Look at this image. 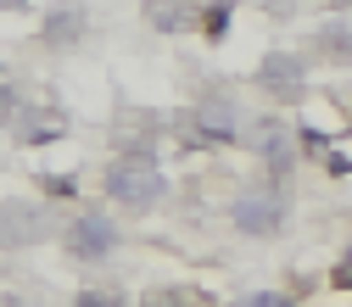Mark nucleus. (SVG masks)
Instances as JSON below:
<instances>
[{"instance_id": "1", "label": "nucleus", "mask_w": 352, "mask_h": 307, "mask_svg": "<svg viewBox=\"0 0 352 307\" xmlns=\"http://www.w3.org/2000/svg\"><path fill=\"white\" fill-rule=\"evenodd\" d=\"M107 196L123 201V207H135V212H146V207H157V201L168 196V173H162L157 157H146V151L118 157V162L107 168Z\"/></svg>"}, {"instance_id": "2", "label": "nucleus", "mask_w": 352, "mask_h": 307, "mask_svg": "<svg viewBox=\"0 0 352 307\" xmlns=\"http://www.w3.org/2000/svg\"><path fill=\"white\" fill-rule=\"evenodd\" d=\"M230 218H235V229H246V235H274L285 224V201H280V190H246L230 207Z\"/></svg>"}, {"instance_id": "3", "label": "nucleus", "mask_w": 352, "mask_h": 307, "mask_svg": "<svg viewBox=\"0 0 352 307\" xmlns=\"http://www.w3.org/2000/svg\"><path fill=\"white\" fill-rule=\"evenodd\" d=\"M112 246H118L112 218H101V212L73 218V229H67V251H73L78 262H101V257H112Z\"/></svg>"}, {"instance_id": "4", "label": "nucleus", "mask_w": 352, "mask_h": 307, "mask_svg": "<svg viewBox=\"0 0 352 307\" xmlns=\"http://www.w3.org/2000/svg\"><path fill=\"white\" fill-rule=\"evenodd\" d=\"M39 235H45L39 201H0V246H34Z\"/></svg>"}, {"instance_id": "5", "label": "nucleus", "mask_w": 352, "mask_h": 307, "mask_svg": "<svg viewBox=\"0 0 352 307\" xmlns=\"http://www.w3.org/2000/svg\"><path fill=\"white\" fill-rule=\"evenodd\" d=\"M196 128H201L207 140H235V106H224V101L196 106Z\"/></svg>"}, {"instance_id": "6", "label": "nucleus", "mask_w": 352, "mask_h": 307, "mask_svg": "<svg viewBox=\"0 0 352 307\" xmlns=\"http://www.w3.org/2000/svg\"><path fill=\"white\" fill-rule=\"evenodd\" d=\"M263 84L280 90V95H296V90H302V67H296L291 56H274V62H263Z\"/></svg>"}, {"instance_id": "7", "label": "nucleus", "mask_w": 352, "mask_h": 307, "mask_svg": "<svg viewBox=\"0 0 352 307\" xmlns=\"http://www.w3.org/2000/svg\"><path fill=\"white\" fill-rule=\"evenodd\" d=\"M146 12L157 17V28H185V12L173 6V0H146Z\"/></svg>"}, {"instance_id": "8", "label": "nucleus", "mask_w": 352, "mask_h": 307, "mask_svg": "<svg viewBox=\"0 0 352 307\" xmlns=\"http://www.w3.org/2000/svg\"><path fill=\"white\" fill-rule=\"evenodd\" d=\"M263 151H269V162H274V168H285V162H291V146H285L280 128H269V135H263Z\"/></svg>"}, {"instance_id": "9", "label": "nucleus", "mask_w": 352, "mask_h": 307, "mask_svg": "<svg viewBox=\"0 0 352 307\" xmlns=\"http://www.w3.org/2000/svg\"><path fill=\"white\" fill-rule=\"evenodd\" d=\"M51 39H73L78 34V12H56V28H45Z\"/></svg>"}, {"instance_id": "10", "label": "nucleus", "mask_w": 352, "mask_h": 307, "mask_svg": "<svg viewBox=\"0 0 352 307\" xmlns=\"http://www.w3.org/2000/svg\"><path fill=\"white\" fill-rule=\"evenodd\" d=\"M78 307H123V296H112V291H84Z\"/></svg>"}, {"instance_id": "11", "label": "nucleus", "mask_w": 352, "mask_h": 307, "mask_svg": "<svg viewBox=\"0 0 352 307\" xmlns=\"http://www.w3.org/2000/svg\"><path fill=\"white\" fill-rule=\"evenodd\" d=\"M336 285H341V291H352V246H346V251H341V262H336Z\"/></svg>"}, {"instance_id": "12", "label": "nucleus", "mask_w": 352, "mask_h": 307, "mask_svg": "<svg viewBox=\"0 0 352 307\" xmlns=\"http://www.w3.org/2000/svg\"><path fill=\"white\" fill-rule=\"evenodd\" d=\"M241 307H291V302H285V296H274V291H257V296H246Z\"/></svg>"}, {"instance_id": "13", "label": "nucleus", "mask_w": 352, "mask_h": 307, "mask_svg": "<svg viewBox=\"0 0 352 307\" xmlns=\"http://www.w3.org/2000/svg\"><path fill=\"white\" fill-rule=\"evenodd\" d=\"M224 23H230V6H218V12H207V28H212V34H224Z\"/></svg>"}]
</instances>
